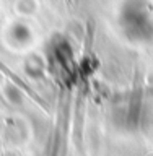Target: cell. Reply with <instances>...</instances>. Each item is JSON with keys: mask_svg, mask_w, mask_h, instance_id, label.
Here are the masks:
<instances>
[{"mask_svg": "<svg viewBox=\"0 0 153 156\" xmlns=\"http://www.w3.org/2000/svg\"><path fill=\"white\" fill-rule=\"evenodd\" d=\"M0 72H2L3 75H7L8 78H12V80H13L15 83H16V85H18L20 88H21V90H24L26 93H29V94H31V96L34 98V99H38L39 102H42L41 99H39V96L36 94V93H34V91H33L31 88H29V86H28L24 81H21V80H20V78H18V75H15V72H12V70H10V68H8L7 65H5L3 62H0Z\"/></svg>", "mask_w": 153, "mask_h": 156, "instance_id": "cell-1", "label": "cell"}]
</instances>
